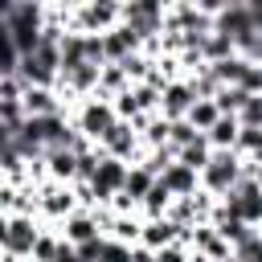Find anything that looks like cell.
<instances>
[{"instance_id":"obj_1","label":"cell","mask_w":262,"mask_h":262,"mask_svg":"<svg viewBox=\"0 0 262 262\" xmlns=\"http://www.w3.org/2000/svg\"><path fill=\"white\" fill-rule=\"evenodd\" d=\"M25 86H45V90H57L61 82V45L53 41H41L33 53L20 57V74H16Z\"/></svg>"},{"instance_id":"obj_2","label":"cell","mask_w":262,"mask_h":262,"mask_svg":"<svg viewBox=\"0 0 262 262\" xmlns=\"http://www.w3.org/2000/svg\"><path fill=\"white\" fill-rule=\"evenodd\" d=\"M250 176V168H246V160L237 156V151H213V160H209V168L201 172V188L209 192V196H225V192H233L242 180Z\"/></svg>"},{"instance_id":"obj_3","label":"cell","mask_w":262,"mask_h":262,"mask_svg":"<svg viewBox=\"0 0 262 262\" xmlns=\"http://www.w3.org/2000/svg\"><path fill=\"white\" fill-rule=\"evenodd\" d=\"M123 25L147 45V41H160L164 29H168V8L160 0H131L123 4Z\"/></svg>"},{"instance_id":"obj_4","label":"cell","mask_w":262,"mask_h":262,"mask_svg":"<svg viewBox=\"0 0 262 262\" xmlns=\"http://www.w3.org/2000/svg\"><path fill=\"white\" fill-rule=\"evenodd\" d=\"M74 123H78V131H82L90 143H102V139L119 127V111H115V102H106V98H86V102L78 106Z\"/></svg>"},{"instance_id":"obj_5","label":"cell","mask_w":262,"mask_h":262,"mask_svg":"<svg viewBox=\"0 0 262 262\" xmlns=\"http://www.w3.org/2000/svg\"><path fill=\"white\" fill-rule=\"evenodd\" d=\"M45 229H37V217H4L0 225V246H4V258H33L37 242H41Z\"/></svg>"},{"instance_id":"obj_6","label":"cell","mask_w":262,"mask_h":262,"mask_svg":"<svg viewBox=\"0 0 262 262\" xmlns=\"http://www.w3.org/2000/svg\"><path fill=\"white\" fill-rule=\"evenodd\" d=\"M82 205H78V192L74 184H57V180H41L37 184V213L49 217V221H66L74 217Z\"/></svg>"},{"instance_id":"obj_7","label":"cell","mask_w":262,"mask_h":262,"mask_svg":"<svg viewBox=\"0 0 262 262\" xmlns=\"http://www.w3.org/2000/svg\"><path fill=\"white\" fill-rule=\"evenodd\" d=\"M127 172H131V164L102 156V164H98V172H94V180H90L94 201H98V205H111V201H115V196L127 188Z\"/></svg>"},{"instance_id":"obj_8","label":"cell","mask_w":262,"mask_h":262,"mask_svg":"<svg viewBox=\"0 0 262 262\" xmlns=\"http://www.w3.org/2000/svg\"><path fill=\"white\" fill-rule=\"evenodd\" d=\"M98 147H102L111 160H123V164H139L135 156H139V147H143V135H139L131 123H123V119H119V127H115V131H111V135H106Z\"/></svg>"},{"instance_id":"obj_9","label":"cell","mask_w":262,"mask_h":262,"mask_svg":"<svg viewBox=\"0 0 262 262\" xmlns=\"http://www.w3.org/2000/svg\"><path fill=\"white\" fill-rule=\"evenodd\" d=\"M196 106V94H192V86L184 82V78H176V82H168L164 86V98H160V115L168 119V123H180V119H188V111Z\"/></svg>"},{"instance_id":"obj_10","label":"cell","mask_w":262,"mask_h":262,"mask_svg":"<svg viewBox=\"0 0 262 262\" xmlns=\"http://www.w3.org/2000/svg\"><path fill=\"white\" fill-rule=\"evenodd\" d=\"M188 237H192V229H180L172 217H156V221H143V237H139V246H147V250H164V246H176V242L188 246Z\"/></svg>"},{"instance_id":"obj_11","label":"cell","mask_w":262,"mask_h":262,"mask_svg":"<svg viewBox=\"0 0 262 262\" xmlns=\"http://www.w3.org/2000/svg\"><path fill=\"white\" fill-rule=\"evenodd\" d=\"M213 29H217V33H225V37H233V45H237V37L254 33V16H250V4H246V0H229V4H225V12L213 20Z\"/></svg>"},{"instance_id":"obj_12","label":"cell","mask_w":262,"mask_h":262,"mask_svg":"<svg viewBox=\"0 0 262 262\" xmlns=\"http://www.w3.org/2000/svg\"><path fill=\"white\" fill-rule=\"evenodd\" d=\"M61 237H66L70 246H86V242L102 237V229H98V221H94V213H90V209H78L74 217H66V221H61Z\"/></svg>"},{"instance_id":"obj_13","label":"cell","mask_w":262,"mask_h":262,"mask_svg":"<svg viewBox=\"0 0 262 262\" xmlns=\"http://www.w3.org/2000/svg\"><path fill=\"white\" fill-rule=\"evenodd\" d=\"M45 172H49V180H57V184H78V151H70V147L49 151V156H45Z\"/></svg>"},{"instance_id":"obj_14","label":"cell","mask_w":262,"mask_h":262,"mask_svg":"<svg viewBox=\"0 0 262 262\" xmlns=\"http://www.w3.org/2000/svg\"><path fill=\"white\" fill-rule=\"evenodd\" d=\"M160 180L168 184V192H172L176 201H180V196H196V192H201V172L184 168L180 160H176V164H172V168H168V172H164Z\"/></svg>"},{"instance_id":"obj_15","label":"cell","mask_w":262,"mask_h":262,"mask_svg":"<svg viewBox=\"0 0 262 262\" xmlns=\"http://www.w3.org/2000/svg\"><path fill=\"white\" fill-rule=\"evenodd\" d=\"M237 135H242V123H237V115H221L205 139L213 143V151H233V147H237Z\"/></svg>"},{"instance_id":"obj_16","label":"cell","mask_w":262,"mask_h":262,"mask_svg":"<svg viewBox=\"0 0 262 262\" xmlns=\"http://www.w3.org/2000/svg\"><path fill=\"white\" fill-rule=\"evenodd\" d=\"M156 180L160 176H151L143 164H131V172H127V188H123V196H131L139 209H143V201H147V192L156 188Z\"/></svg>"},{"instance_id":"obj_17","label":"cell","mask_w":262,"mask_h":262,"mask_svg":"<svg viewBox=\"0 0 262 262\" xmlns=\"http://www.w3.org/2000/svg\"><path fill=\"white\" fill-rule=\"evenodd\" d=\"M201 57L209 61V66H217V61H229V57H237V45H233V37H225V33H209L205 37V45H201Z\"/></svg>"},{"instance_id":"obj_18","label":"cell","mask_w":262,"mask_h":262,"mask_svg":"<svg viewBox=\"0 0 262 262\" xmlns=\"http://www.w3.org/2000/svg\"><path fill=\"white\" fill-rule=\"evenodd\" d=\"M184 168H192V172H205L209 168V160H213V143L201 135L196 143H188V147H180V156H176Z\"/></svg>"},{"instance_id":"obj_19","label":"cell","mask_w":262,"mask_h":262,"mask_svg":"<svg viewBox=\"0 0 262 262\" xmlns=\"http://www.w3.org/2000/svg\"><path fill=\"white\" fill-rule=\"evenodd\" d=\"M217 119H221V111H217V102H213V98H196V106L188 111V123H192L201 135H209Z\"/></svg>"},{"instance_id":"obj_20","label":"cell","mask_w":262,"mask_h":262,"mask_svg":"<svg viewBox=\"0 0 262 262\" xmlns=\"http://www.w3.org/2000/svg\"><path fill=\"white\" fill-rule=\"evenodd\" d=\"M246 70H250L246 57H229V61H217V66H213V74L221 78V86H242Z\"/></svg>"},{"instance_id":"obj_21","label":"cell","mask_w":262,"mask_h":262,"mask_svg":"<svg viewBox=\"0 0 262 262\" xmlns=\"http://www.w3.org/2000/svg\"><path fill=\"white\" fill-rule=\"evenodd\" d=\"M246 98H250V94H246L242 86H225V90H221V94H217L213 102H217V111H221V115H242Z\"/></svg>"},{"instance_id":"obj_22","label":"cell","mask_w":262,"mask_h":262,"mask_svg":"<svg viewBox=\"0 0 262 262\" xmlns=\"http://www.w3.org/2000/svg\"><path fill=\"white\" fill-rule=\"evenodd\" d=\"M201 139V131L188 123V119H180V123H172V131H168V143L180 151V147H188V143H196Z\"/></svg>"},{"instance_id":"obj_23","label":"cell","mask_w":262,"mask_h":262,"mask_svg":"<svg viewBox=\"0 0 262 262\" xmlns=\"http://www.w3.org/2000/svg\"><path fill=\"white\" fill-rule=\"evenodd\" d=\"M57 250H61V237L41 233V242H37V250H33V262H57Z\"/></svg>"},{"instance_id":"obj_24","label":"cell","mask_w":262,"mask_h":262,"mask_svg":"<svg viewBox=\"0 0 262 262\" xmlns=\"http://www.w3.org/2000/svg\"><path fill=\"white\" fill-rule=\"evenodd\" d=\"M237 123H242V127H262V94H250V98H246Z\"/></svg>"},{"instance_id":"obj_25","label":"cell","mask_w":262,"mask_h":262,"mask_svg":"<svg viewBox=\"0 0 262 262\" xmlns=\"http://www.w3.org/2000/svg\"><path fill=\"white\" fill-rule=\"evenodd\" d=\"M233 258H237V262H262V233H254L250 242H242V246L233 250Z\"/></svg>"},{"instance_id":"obj_26","label":"cell","mask_w":262,"mask_h":262,"mask_svg":"<svg viewBox=\"0 0 262 262\" xmlns=\"http://www.w3.org/2000/svg\"><path fill=\"white\" fill-rule=\"evenodd\" d=\"M156 262H192V250H188L184 242H176V246L156 250Z\"/></svg>"},{"instance_id":"obj_27","label":"cell","mask_w":262,"mask_h":262,"mask_svg":"<svg viewBox=\"0 0 262 262\" xmlns=\"http://www.w3.org/2000/svg\"><path fill=\"white\" fill-rule=\"evenodd\" d=\"M98 262H131V246H123V242H111L106 237V250H102V258Z\"/></svg>"},{"instance_id":"obj_28","label":"cell","mask_w":262,"mask_h":262,"mask_svg":"<svg viewBox=\"0 0 262 262\" xmlns=\"http://www.w3.org/2000/svg\"><path fill=\"white\" fill-rule=\"evenodd\" d=\"M242 90H246V94H262V66H250V70H246Z\"/></svg>"}]
</instances>
